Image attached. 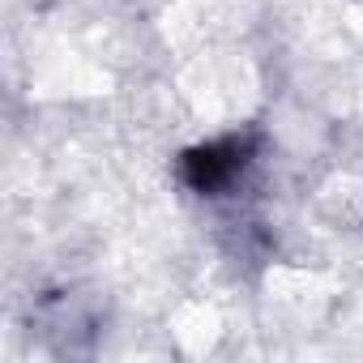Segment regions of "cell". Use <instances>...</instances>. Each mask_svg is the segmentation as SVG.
Instances as JSON below:
<instances>
[{
	"label": "cell",
	"mask_w": 363,
	"mask_h": 363,
	"mask_svg": "<svg viewBox=\"0 0 363 363\" xmlns=\"http://www.w3.org/2000/svg\"><path fill=\"white\" fill-rule=\"evenodd\" d=\"M257 145H261L257 133H227L218 141L193 145L179 154V179L197 197H218L248 171V162L257 158Z\"/></svg>",
	"instance_id": "6da1fadb"
}]
</instances>
